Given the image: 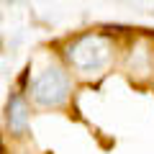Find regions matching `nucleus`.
Instances as JSON below:
<instances>
[{"instance_id":"nucleus-2","label":"nucleus","mask_w":154,"mask_h":154,"mask_svg":"<svg viewBox=\"0 0 154 154\" xmlns=\"http://www.w3.org/2000/svg\"><path fill=\"white\" fill-rule=\"evenodd\" d=\"M31 95L38 105H62L69 95V77L59 67H46L31 82Z\"/></svg>"},{"instance_id":"nucleus-3","label":"nucleus","mask_w":154,"mask_h":154,"mask_svg":"<svg viewBox=\"0 0 154 154\" xmlns=\"http://www.w3.org/2000/svg\"><path fill=\"white\" fill-rule=\"evenodd\" d=\"M8 126H11L13 134H23L28 128V108H26V100H23L21 93L11 95V103H8Z\"/></svg>"},{"instance_id":"nucleus-1","label":"nucleus","mask_w":154,"mask_h":154,"mask_svg":"<svg viewBox=\"0 0 154 154\" xmlns=\"http://www.w3.org/2000/svg\"><path fill=\"white\" fill-rule=\"evenodd\" d=\"M67 59L80 75H100L110 62V46L103 36H82L67 51Z\"/></svg>"},{"instance_id":"nucleus-4","label":"nucleus","mask_w":154,"mask_h":154,"mask_svg":"<svg viewBox=\"0 0 154 154\" xmlns=\"http://www.w3.org/2000/svg\"><path fill=\"white\" fill-rule=\"evenodd\" d=\"M5 3H18V0H5Z\"/></svg>"}]
</instances>
